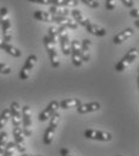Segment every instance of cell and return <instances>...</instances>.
I'll return each mask as SVG.
<instances>
[{
    "label": "cell",
    "instance_id": "484cf974",
    "mask_svg": "<svg viewBox=\"0 0 139 156\" xmlns=\"http://www.w3.org/2000/svg\"><path fill=\"white\" fill-rule=\"evenodd\" d=\"M15 151H16V144H15V142H7L6 149H5L2 156H13Z\"/></svg>",
    "mask_w": 139,
    "mask_h": 156
},
{
    "label": "cell",
    "instance_id": "4fadbf2b",
    "mask_svg": "<svg viewBox=\"0 0 139 156\" xmlns=\"http://www.w3.org/2000/svg\"><path fill=\"white\" fill-rule=\"evenodd\" d=\"M58 108H59V102H58V101H50V102L46 106V108L39 114V121L44 122V121L49 120V118L52 117V115L58 111Z\"/></svg>",
    "mask_w": 139,
    "mask_h": 156
},
{
    "label": "cell",
    "instance_id": "8992f818",
    "mask_svg": "<svg viewBox=\"0 0 139 156\" xmlns=\"http://www.w3.org/2000/svg\"><path fill=\"white\" fill-rule=\"evenodd\" d=\"M43 42H44V46H46V49H47V53L49 55V60H50V64L53 67H59L60 61H59V54H58V51H57V47L55 44L48 39V36H44L43 37Z\"/></svg>",
    "mask_w": 139,
    "mask_h": 156
},
{
    "label": "cell",
    "instance_id": "7a4b0ae2",
    "mask_svg": "<svg viewBox=\"0 0 139 156\" xmlns=\"http://www.w3.org/2000/svg\"><path fill=\"white\" fill-rule=\"evenodd\" d=\"M0 22H1V29H2V40L5 42H9L12 39L11 34V20L9 17V9L1 7L0 9Z\"/></svg>",
    "mask_w": 139,
    "mask_h": 156
},
{
    "label": "cell",
    "instance_id": "8d00e7d4",
    "mask_svg": "<svg viewBox=\"0 0 139 156\" xmlns=\"http://www.w3.org/2000/svg\"><path fill=\"white\" fill-rule=\"evenodd\" d=\"M0 24H1V22H0Z\"/></svg>",
    "mask_w": 139,
    "mask_h": 156
},
{
    "label": "cell",
    "instance_id": "603a6c76",
    "mask_svg": "<svg viewBox=\"0 0 139 156\" xmlns=\"http://www.w3.org/2000/svg\"><path fill=\"white\" fill-rule=\"evenodd\" d=\"M49 13L54 15V16H61V17H68L70 15V10L66 7H61V6H52L48 11Z\"/></svg>",
    "mask_w": 139,
    "mask_h": 156
},
{
    "label": "cell",
    "instance_id": "d6a6232c",
    "mask_svg": "<svg viewBox=\"0 0 139 156\" xmlns=\"http://www.w3.org/2000/svg\"><path fill=\"white\" fill-rule=\"evenodd\" d=\"M131 16H132L133 18H136V20H138V17H139L138 9H132V10H131Z\"/></svg>",
    "mask_w": 139,
    "mask_h": 156
},
{
    "label": "cell",
    "instance_id": "9c48e42d",
    "mask_svg": "<svg viewBox=\"0 0 139 156\" xmlns=\"http://www.w3.org/2000/svg\"><path fill=\"white\" fill-rule=\"evenodd\" d=\"M10 118L12 120L13 127H20L22 125V108L17 101H13L10 106Z\"/></svg>",
    "mask_w": 139,
    "mask_h": 156
},
{
    "label": "cell",
    "instance_id": "83f0119b",
    "mask_svg": "<svg viewBox=\"0 0 139 156\" xmlns=\"http://www.w3.org/2000/svg\"><path fill=\"white\" fill-rule=\"evenodd\" d=\"M11 72H12V67L11 66H9L5 62H0V73H2V75H10Z\"/></svg>",
    "mask_w": 139,
    "mask_h": 156
},
{
    "label": "cell",
    "instance_id": "7c38bea8",
    "mask_svg": "<svg viewBox=\"0 0 139 156\" xmlns=\"http://www.w3.org/2000/svg\"><path fill=\"white\" fill-rule=\"evenodd\" d=\"M71 58L72 62L76 67H80L83 61H82V52H80V42L78 40L71 41Z\"/></svg>",
    "mask_w": 139,
    "mask_h": 156
},
{
    "label": "cell",
    "instance_id": "ba28073f",
    "mask_svg": "<svg viewBox=\"0 0 139 156\" xmlns=\"http://www.w3.org/2000/svg\"><path fill=\"white\" fill-rule=\"evenodd\" d=\"M36 62H37V57L35 55V54H31V55H29L26 60H25V64H24V66L22 67V70L19 71V78L22 80H26L29 76H30V73H31V70L35 67V65H36Z\"/></svg>",
    "mask_w": 139,
    "mask_h": 156
},
{
    "label": "cell",
    "instance_id": "9a60e30c",
    "mask_svg": "<svg viewBox=\"0 0 139 156\" xmlns=\"http://www.w3.org/2000/svg\"><path fill=\"white\" fill-rule=\"evenodd\" d=\"M101 108V103L99 102H89V103H82L80 106L77 107V112L79 114H85V113H91V112H96Z\"/></svg>",
    "mask_w": 139,
    "mask_h": 156
},
{
    "label": "cell",
    "instance_id": "e575fe53",
    "mask_svg": "<svg viewBox=\"0 0 139 156\" xmlns=\"http://www.w3.org/2000/svg\"><path fill=\"white\" fill-rule=\"evenodd\" d=\"M138 22H139L138 20H136V22H134V24H136V27H137V28L139 27V23H138Z\"/></svg>",
    "mask_w": 139,
    "mask_h": 156
},
{
    "label": "cell",
    "instance_id": "ffe728a7",
    "mask_svg": "<svg viewBox=\"0 0 139 156\" xmlns=\"http://www.w3.org/2000/svg\"><path fill=\"white\" fill-rule=\"evenodd\" d=\"M70 13L72 15V17H73V20H75V22H76L78 25H82V27H86V25L90 23L89 18H88V17H85L80 10H77V9H75V10H72Z\"/></svg>",
    "mask_w": 139,
    "mask_h": 156
},
{
    "label": "cell",
    "instance_id": "7402d4cb",
    "mask_svg": "<svg viewBox=\"0 0 139 156\" xmlns=\"http://www.w3.org/2000/svg\"><path fill=\"white\" fill-rule=\"evenodd\" d=\"M54 15L49 13L48 11H35L34 18L40 22H54Z\"/></svg>",
    "mask_w": 139,
    "mask_h": 156
},
{
    "label": "cell",
    "instance_id": "277c9868",
    "mask_svg": "<svg viewBox=\"0 0 139 156\" xmlns=\"http://www.w3.org/2000/svg\"><path fill=\"white\" fill-rule=\"evenodd\" d=\"M138 55H139L138 48H132V49H130V51L123 55V58L121 59L119 62L115 65V71H116V72H122V71H125L134 60L138 59Z\"/></svg>",
    "mask_w": 139,
    "mask_h": 156
},
{
    "label": "cell",
    "instance_id": "5bb4252c",
    "mask_svg": "<svg viewBox=\"0 0 139 156\" xmlns=\"http://www.w3.org/2000/svg\"><path fill=\"white\" fill-rule=\"evenodd\" d=\"M80 52H82V61L88 62L91 58V40L84 39L80 43Z\"/></svg>",
    "mask_w": 139,
    "mask_h": 156
},
{
    "label": "cell",
    "instance_id": "3957f363",
    "mask_svg": "<svg viewBox=\"0 0 139 156\" xmlns=\"http://www.w3.org/2000/svg\"><path fill=\"white\" fill-rule=\"evenodd\" d=\"M33 114H31V108L30 106L25 105L22 108V131L24 133V137H30L33 135Z\"/></svg>",
    "mask_w": 139,
    "mask_h": 156
},
{
    "label": "cell",
    "instance_id": "cb8c5ba5",
    "mask_svg": "<svg viewBox=\"0 0 139 156\" xmlns=\"http://www.w3.org/2000/svg\"><path fill=\"white\" fill-rule=\"evenodd\" d=\"M7 132L2 131L0 132V156H2L5 149H6V144H7Z\"/></svg>",
    "mask_w": 139,
    "mask_h": 156
},
{
    "label": "cell",
    "instance_id": "44dd1931",
    "mask_svg": "<svg viewBox=\"0 0 139 156\" xmlns=\"http://www.w3.org/2000/svg\"><path fill=\"white\" fill-rule=\"evenodd\" d=\"M82 105V101L79 98H65L59 102V107L62 109H71V108H77Z\"/></svg>",
    "mask_w": 139,
    "mask_h": 156
},
{
    "label": "cell",
    "instance_id": "d590c367",
    "mask_svg": "<svg viewBox=\"0 0 139 156\" xmlns=\"http://www.w3.org/2000/svg\"><path fill=\"white\" fill-rule=\"evenodd\" d=\"M118 156H121V155H118Z\"/></svg>",
    "mask_w": 139,
    "mask_h": 156
},
{
    "label": "cell",
    "instance_id": "4dcf8cb0",
    "mask_svg": "<svg viewBox=\"0 0 139 156\" xmlns=\"http://www.w3.org/2000/svg\"><path fill=\"white\" fill-rule=\"evenodd\" d=\"M121 1L126 7H133L134 6V1L133 0H121Z\"/></svg>",
    "mask_w": 139,
    "mask_h": 156
},
{
    "label": "cell",
    "instance_id": "1f68e13d",
    "mask_svg": "<svg viewBox=\"0 0 139 156\" xmlns=\"http://www.w3.org/2000/svg\"><path fill=\"white\" fill-rule=\"evenodd\" d=\"M60 155L61 156H75V155H72V154L68 151V149H66V148L60 149Z\"/></svg>",
    "mask_w": 139,
    "mask_h": 156
},
{
    "label": "cell",
    "instance_id": "52a82bcc",
    "mask_svg": "<svg viewBox=\"0 0 139 156\" xmlns=\"http://www.w3.org/2000/svg\"><path fill=\"white\" fill-rule=\"evenodd\" d=\"M84 137L88 139H94L99 142H109L112 140V135L107 131H101V130H94V129H88L84 131Z\"/></svg>",
    "mask_w": 139,
    "mask_h": 156
},
{
    "label": "cell",
    "instance_id": "f546056e",
    "mask_svg": "<svg viewBox=\"0 0 139 156\" xmlns=\"http://www.w3.org/2000/svg\"><path fill=\"white\" fill-rule=\"evenodd\" d=\"M116 6V0H106V9L112 11Z\"/></svg>",
    "mask_w": 139,
    "mask_h": 156
},
{
    "label": "cell",
    "instance_id": "5b68a950",
    "mask_svg": "<svg viewBox=\"0 0 139 156\" xmlns=\"http://www.w3.org/2000/svg\"><path fill=\"white\" fill-rule=\"evenodd\" d=\"M58 36H59L60 41V48H61L64 55L68 57L71 54V41H70V36H68V29L65 27H59Z\"/></svg>",
    "mask_w": 139,
    "mask_h": 156
},
{
    "label": "cell",
    "instance_id": "836d02e7",
    "mask_svg": "<svg viewBox=\"0 0 139 156\" xmlns=\"http://www.w3.org/2000/svg\"><path fill=\"white\" fill-rule=\"evenodd\" d=\"M20 156H42V155H30V154H25L24 153V154H22Z\"/></svg>",
    "mask_w": 139,
    "mask_h": 156
},
{
    "label": "cell",
    "instance_id": "f1b7e54d",
    "mask_svg": "<svg viewBox=\"0 0 139 156\" xmlns=\"http://www.w3.org/2000/svg\"><path fill=\"white\" fill-rule=\"evenodd\" d=\"M80 1H83L86 6H89L91 9H97L99 6V2L97 0H80Z\"/></svg>",
    "mask_w": 139,
    "mask_h": 156
},
{
    "label": "cell",
    "instance_id": "6da1fadb",
    "mask_svg": "<svg viewBox=\"0 0 139 156\" xmlns=\"http://www.w3.org/2000/svg\"><path fill=\"white\" fill-rule=\"evenodd\" d=\"M60 119H61V115L58 112H55L52 117L49 118V126L47 127V130L44 132V136H43V143L46 145H50L52 144L54 135H55V131H57V129L59 126Z\"/></svg>",
    "mask_w": 139,
    "mask_h": 156
},
{
    "label": "cell",
    "instance_id": "8fae6325",
    "mask_svg": "<svg viewBox=\"0 0 139 156\" xmlns=\"http://www.w3.org/2000/svg\"><path fill=\"white\" fill-rule=\"evenodd\" d=\"M12 135L15 138V144H16V150H18L20 154H24L26 151V144L24 139V133L22 131V127H13Z\"/></svg>",
    "mask_w": 139,
    "mask_h": 156
},
{
    "label": "cell",
    "instance_id": "d6986e66",
    "mask_svg": "<svg viewBox=\"0 0 139 156\" xmlns=\"http://www.w3.org/2000/svg\"><path fill=\"white\" fill-rule=\"evenodd\" d=\"M85 29H86L88 33H90V34H92L95 36H101L102 37V36H106L107 35V30L103 27L97 25L95 23H91V22L85 27Z\"/></svg>",
    "mask_w": 139,
    "mask_h": 156
},
{
    "label": "cell",
    "instance_id": "e0dca14e",
    "mask_svg": "<svg viewBox=\"0 0 139 156\" xmlns=\"http://www.w3.org/2000/svg\"><path fill=\"white\" fill-rule=\"evenodd\" d=\"M0 48H1L2 51H5L7 54H10V55H12V57H15V58L22 57V52H20L18 48L13 47V46L10 44L9 42H5L1 37H0Z\"/></svg>",
    "mask_w": 139,
    "mask_h": 156
},
{
    "label": "cell",
    "instance_id": "4316f807",
    "mask_svg": "<svg viewBox=\"0 0 139 156\" xmlns=\"http://www.w3.org/2000/svg\"><path fill=\"white\" fill-rule=\"evenodd\" d=\"M48 39L50 40L54 44L57 43V40H58V28L57 27H50L48 29Z\"/></svg>",
    "mask_w": 139,
    "mask_h": 156
},
{
    "label": "cell",
    "instance_id": "d4e9b609",
    "mask_svg": "<svg viewBox=\"0 0 139 156\" xmlns=\"http://www.w3.org/2000/svg\"><path fill=\"white\" fill-rule=\"evenodd\" d=\"M9 119H10V109L9 108H5L1 112V114H0V130L6 125V122L9 121Z\"/></svg>",
    "mask_w": 139,
    "mask_h": 156
},
{
    "label": "cell",
    "instance_id": "2e32d148",
    "mask_svg": "<svg viewBox=\"0 0 139 156\" xmlns=\"http://www.w3.org/2000/svg\"><path fill=\"white\" fill-rule=\"evenodd\" d=\"M133 35H134V29H133V28H127V29L120 31L119 34H116V35L113 37V42H114L115 44H120V43L125 42L126 40L131 39Z\"/></svg>",
    "mask_w": 139,
    "mask_h": 156
},
{
    "label": "cell",
    "instance_id": "ac0fdd59",
    "mask_svg": "<svg viewBox=\"0 0 139 156\" xmlns=\"http://www.w3.org/2000/svg\"><path fill=\"white\" fill-rule=\"evenodd\" d=\"M54 23H58L60 27H65L67 29H77L78 24L70 17H61V16H55L54 17Z\"/></svg>",
    "mask_w": 139,
    "mask_h": 156
},
{
    "label": "cell",
    "instance_id": "30bf717a",
    "mask_svg": "<svg viewBox=\"0 0 139 156\" xmlns=\"http://www.w3.org/2000/svg\"><path fill=\"white\" fill-rule=\"evenodd\" d=\"M35 4H42V5H53V6H65V7H76L78 6V0H29Z\"/></svg>",
    "mask_w": 139,
    "mask_h": 156
}]
</instances>
